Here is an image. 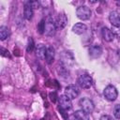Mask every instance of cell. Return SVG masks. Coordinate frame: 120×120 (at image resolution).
Masks as SVG:
<instances>
[{"instance_id":"8fae6325","label":"cell","mask_w":120,"mask_h":120,"mask_svg":"<svg viewBox=\"0 0 120 120\" xmlns=\"http://www.w3.org/2000/svg\"><path fill=\"white\" fill-rule=\"evenodd\" d=\"M102 53V49L99 45H92L89 48V55L92 58H98L101 55Z\"/></svg>"},{"instance_id":"7402d4cb","label":"cell","mask_w":120,"mask_h":120,"mask_svg":"<svg viewBox=\"0 0 120 120\" xmlns=\"http://www.w3.org/2000/svg\"><path fill=\"white\" fill-rule=\"evenodd\" d=\"M34 48V42H33V39L30 38L29 40V43H28V47H27V52H31Z\"/></svg>"},{"instance_id":"ba28073f","label":"cell","mask_w":120,"mask_h":120,"mask_svg":"<svg viewBox=\"0 0 120 120\" xmlns=\"http://www.w3.org/2000/svg\"><path fill=\"white\" fill-rule=\"evenodd\" d=\"M109 21L112 26L119 28L120 27V12L118 11H112L109 15Z\"/></svg>"},{"instance_id":"5bb4252c","label":"cell","mask_w":120,"mask_h":120,"mask_svg":"<svg viewBox=\"0 0 120 120\" xmlns=\"http://www.w3.org/2000/svg\"><path fill=\"white\" fill-rule=\"evenodd\" d=\"M34 11H33V7L31 5V2H27L24 5V8H23V16L26 20H31L33 17Z\"/></svg>"},{"instance_id":"3957f363","label":"cell","mask_w":120,"mask_h":120,"mask_svg":"<svg viewBox=\"0 0 120 120\" xmlns=\"http://www.w3.org/2000/svg\"><path fill=\"white\" fill-rule=\"evenodd\" d=\"M79 104H80L82 110L84 111L87 113H91L94 111V109H95L94 102L90 98H81L80 101H79Z\"/></svg>"},{"instance_id":"603a6c76","label":"cell","mask_w":120,"mask_h":120,"mask_svg":"<svg viewBox=\"0 0 120 120\" xmlns=\"http://www.w3.org/2000/svg\"><path fill=\"white\" fill-rule=\"evenodd\" d=\"M68 120H80L75 114H71L69 117H68Z\"/></svg>"},{"instance_id":"ffe728a7","label":"cell","mask_w":120,"mask_h":120,"mask_svg":"<svg viewBox=\"0 0 120 120\" xmlns=\"http://www.w3.org/2000/svg\"><path fill=\"white\" fill-rule=\"evenodd\" d=\"M44 28H45V21L42 20L39 22V24H38V31H39L40 34H43L44 33Z\"/></svg>"},{"instance_id":"30bf717a","label":"cell","mask_w":120,"mask_h":120,"mask_svg":"<svg viewBox=\"0 0 120 120\" xmlns=\"http://www.w3.org/2000/svg\"><path fill=\"white\" fill-rule=\"evenodd\" d=\"M55 26L58 29H63L68 23V18L65 14H59L55 20Z\"/></svg>"},{"instance_id":"9c48e42d","label":"cell","mask_w":120,"mask_h":120,"mask_svg":"<svg viewBox=\"0 0 120 120\" xmlns=\"http://www.w3.org/2000/svg\"><path fill=\"white\" fill-rule=\"evenodd\" d=\"M73 60L74 58L69 52H63V53L61 54V61L66 67L73 65Z\"/></svg>"},{"instance_id":"5b68a950","label":"cell","mask_w":120,"mask_h":120,"mask_svg":"<svg viewBox=\"0 0 120 120\" xmlns=\"http://www.w3.org/2000/svg\"><path fill=\"white\" fill-rule=\"evenodd\" d=\"M65 95L68 96L70 99L76 98L80 95V89L78 88L77 85L74 84H69L65 88Z\"/></svg>"},{"instance_id":"7a4b0ae2","label":"cell","mask_w":120,"mask_h":120,"mask_svg":"<svg viewBox=\"0 0 120 120\" xmlns=\"http://www.w3.org/2000/svg\"><path fill=\"white\" fill-rule=\"evenodd\" d=\"M78 84L83 89H89L93 85V79L87 74H82L78 78Z\"/></svg>"},{"instance_id":"4fadbf2b","label":"cell","mask_w":120,"mask_h":120,"mask_svg":"<svg viewBox=\"0 0 120 120\" xmlns=\"http://www.w3.org/2000/svg\"><path fill=\"white\" fill-rule=\"evenodd\" d=\"M36 56L41 60L45 59L46 57V52H47V48L43 45V44H38L37 47H36Z\"/></svg>"},{"instance_id":"277c9868","label":"cell","mask_w":120,"mask_h":120,"mask_svg":"<svg viewBox=\"0 0 120 120\" xmlns=\"http://www.w3.org/2000/svg\"><path fill=\"white\" fill-rule=\"evenodd\" d=\"M103 95L106 99H108L110 101H113L116 99V98L118 96V92H117V89L113 85H108L105 87V89L103 91Z\"/></svg>"},{"instance_id":"44dd1931","label":"cell","mask_w":120,"mask_h":120,"mask_svg":"<svg viewBox=\"0 0 120 120\" xmlns=\"http://www.w3.org/2000/svg\"><path fill=\"white\" fill-rule=\"evenodd\" d=\"M99 120H114V119L112 118V116H111L109 114H104L99 118Z\"/></svg>"},{"instance_id":"ac0fdd59","label":"cell","mask_w":120,"mask_h":120,"mask_svg":"<svg viewBox=\"0 0 120 120\" xmlns=\"http://www.w3.org/2000/svg\"><path fill=\"white\" fill-rule=\"evenodd\" d=\"M8 36V29L7 26H1L0 27V39L5 40Z\"/></svg>"},{"instance_id":"2e32d148","label":"cell","mask_w":120,"mask_h":120,"mask_svg":"<svg viewBox=\"0 0 120 120\" xmlns=\"http://www.w3.org/2000/svg\"><path fill=\"white\" fill-rule=\"evenodd\" d=\"M46 62L48 64H52L53 62L54 59V49L52 47H49L47 48V52H46Z\"/></svg>"},{"instance_id":"9a60e30c","label":"cell","mask_w":120,"mask_h":120,"mask_svg":"<svg viewBox=\"0 0 120 120\" xmlns=\"http://www.w3.org/2000/svg\"><path fill=\"white\" fill-rule=\"evenodd\" d=\"M86 29H87L86 25H85L84 23H82V22H77V23H75V24L73 25V27H72L73 33H75V34H77V35H82V34H83V33L86 31Z\"/></svg>"},{"instance_id":"7c38bea8","label":"cell","mask_w":120,"mask_h":120,"mask_svg":"<svg viewBox=\"0 0 120 120\" xmlns=\"http://www.w3.org/2000/svg\"><path fill=\"white\" fill-rule=\"evenodd\" d=\"M101 36H102L103 39L107 42H111L114 38V35H113L112 31L111 29H109L108 27H103L101 29Z\"/></svg>"},{"instance_id":"6da1fadb","label":"cell","mask_w":120,"mask_h":120,"mask_svg":"<svg viewBox=\"0 0 120 120\" xmlns=\"http://www.w3.org/2000/svg\"><path fill=\"white\" fill-rule=\"evenodd\" d=\"M76 15L80 20L85 21L90 19L92 15V11L87 6H81L76 9Z\"/></svg>"},{"instance_id":"8992f818","label":"cell","mask_w":120,"mask_h":120,"mask_svg":"<svg viewBox=\"0 0 120 120\" xmlns=\"http://www.w3.org/2000/svg\"><path fill=\"white\" fill-rule=\"evenodd\" d=\"M58 102H59V105H60V108L64 111H68L71 109L72 107V102H71V99L66 96V95H62L59 97L58 98Z\"/></svg>"},{"instance_id":"d6986e66","label":"cell","mask_w":120,"mask_h":120,"mask_svg":"<svg viewBox=\"0 0 120 120\" xmlns=\"http://www.w3.org/2000/svg\"><path fill=\"white\" fill-rule=\"evenodd\" d=\"M113 115L116 119H120V104H117L114 106L113 109Z\"/></svg>"},{"instance_id":"52a82bcc","label":"cell","mask_w":120,"mask_h":120,"mask_svg":"<svg viewBox=\"0 0 120 120\" xmlns=\"http://www.w3.org/2000/svg\"><path fill=\"white\" fill-rule=\"evenodd\" d=\"M56 31L55 23L52 20H48L45 22V28H44V34L48 37L53 36Z\"/></svg>"},{"instance_id":"e0dca14e","label":"cell","mask_w":120,"mask_h":120,"mask_svg":"<svg viewBox=\"0 0 120 120\" xmlns=\"http://www.w3.org/2000/svg\"><path fill=\"white\" fill-rule=\"evenodd\" d=\"M80 120H90L89 119V113H87V112H85L84 111H82V110H79V111H76L75 112V113H74Z\"/></svg>"}]
</instances>
